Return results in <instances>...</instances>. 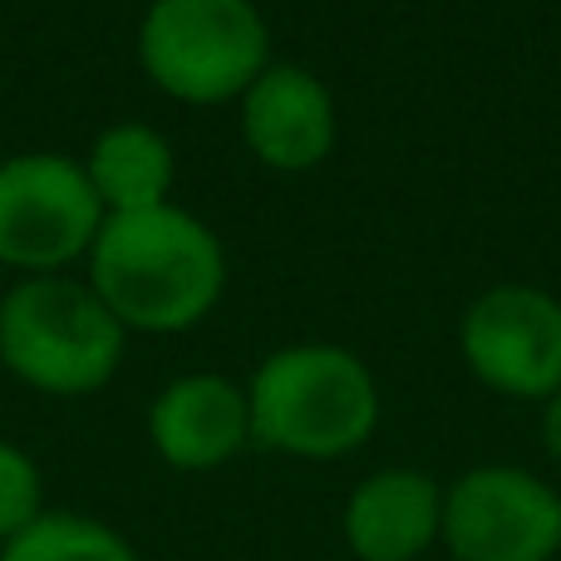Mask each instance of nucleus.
Instances as JSON below:
<instances>
[{
    "mask_svg": "<svg viewBox=\"0 0 561 561\" xmlns=\"http://www.w3.org/2000/svg\"><path fill=\"white\" fill-rule=\"evenodd\" d=\"M89 290L124 330H173L213 316L227 290V252L197 213L178 203L104 217L89 247Z\"/></svg>",
    "mask_w": 561,
    "mask_h": 561,
    "instance_id": "obj_1",
    "label": "nucleus"
},
{
    "mask_svg": "<svg viewBox=\"0 0 561 561\" xmlns=\"http://www.w3.org/2000/svg\"><path fill=\"white\" fill-rule=\"evenodd\" d=\"M252 438L290 458H345L375 434V375L345 345H286L266 355L247 389Z\"/></svg>",
    "mask_w": 561,
    "mask_h": 561,
    "instance_id": "obj_2",
    "label": "nucleus"
},
{
    "mask_svg": "<svg viewBox=\"0 0 561 561\" xmlns=\"http://www.w3.org/2000/svg\"><path fill=\"white\" fill-rule=\"evenodd\" d=\"M128 330L75 276H20L0 296V365L55 399L99 394L124 365Z\"/></svg>",
    "mask_w": 561,
    "mask_h": 561,
    "instance_id": "obj_3",
    "label": "nucleus"
},
{
    "mask_svg": "<svg viewBox=\"0 0 561 561\" xmlns=\"http://www.w3.org/2000/svg\"><path fill=\"white\" fill-rule=\"evenodd\" d=\"M138 65L168 99L227 104L272 65V30L252 0H153L138 20Z\"/></svg>",
    "mask_w": 561,
    "mask_h": 561,
    "instance_id": "obj_4",
    "label": "nucleus"
},
{
    "mask_svg": "<svg viewBox=\"0 0 561 561\" xmlns=\"http://www.w3.org/2000/svg\"><path fill=\"white\" fill-rule=\"evenodd\" d=\"M104 207L84 178V163L65 153L0 158V266L20 276H59L89 256Z\"/></svg>",
    "mask_w": 561,
    "mask_h": 561,
    "instance_id": "obj_5",
    "label": "nucleus"
},
{
    "mask_svg": "<svg viewBox=\"0 0 561 561\" xmlns=\"http://www.w3.org/2000/svg\"><path fill=\"white\" fill-rule=\"evenodd\" d=\"M454 561H552L561 552V493L527 468L488 463L444 493Z\"/></svg>",
    "mask_w": 561,
    "mask_h": 561,
    "instance_id": "obj_6",
    "label": "nucleus"
},
{
    "mask_svg": "<svg viewBox=\"0 0 561 561\" xmlns=\"http://www.w3.org/2000/svg\"><path fill=\"white\" fill-rule=\"evenodd\" d=\"M463 365L507 399L561 394V300L537 286H493L458 325Z\"/></svg>",
    "mask_w": 561,
    "mask_h": 561,
    "instance_id": "obj_7",
    "label": "nucleus"
},
{
    "mask_svg": "<svg viewBox=\"0 0 561 561\" xmlns=\"http://www.w3.org/2000/svg\"><path fill=\"white\" fill-rule=\"evenodd\" d=\"M335 99L300 65H276L272 59L256 75V84L242 94V138L256 163L276 168V173L320 168L335 148Z\"/></svg>",
    "mask_w": 561,
    "mask_h": 561,
    "instance_id": "obj_8",
    "label": "nucleus"
},
{
    "mask_svg": "<svg viewBox=\"0 0 561 561\" xmlns=\"http://www.w3.org/2000/svg\"><path fill=\"white\" fill-rule=\"evenodd\" d=\"M148 438H153L158 458L178 473H213V468L232 463L252 438L247 389L213 369L178 375L148 409Z\"/></svg>",
    "mask_w": 561,
    "mask_h": 561,
    "instance_id": "obj_9",
    "label": "nucleus"
},
{
    "mask_svg": "<svg viewBox=\"0 0 561 561\" xmlns=\"http://www.w3.org/2000/svg\"><path fill=\"white\" fill-rule=\"evenodd\" d=\"M444 533V493L428 473L385 468L345 503V542L359 561H414Z\"/></svg>",
    "mask_w": 561,
    "mask_h": 561,
    "instance_id": "obj_10",
    "label": "nucleus"
},
{
    "mask_svg": "<svg viewBox=\"0 0 561 561\" xmlns=\"http://www.w3.org/2000/svg\"><path fill=\"white\" fill-rule=\"evenodd\" d=\"M79 163H84V178L94 187L104 217L148 213V207L173 203L168 197L178 173L173 144L153 124H108Z\"/></svg>",
    "mask_w": 561,
    "mask_h": 561,
    "instance_id": "obj_11",
    "label": "nucleus"
},
{
    "mask_svg": "<svg viewBox=\"0 0 561 561\" xmlns=\"http://www.w3.org/2000/svg\"><path fill=\"white\" fill-rule=\"evenodd\" d=\"M0 561H138V552L94 517L39 513L25 533L0 547Z\"/></svg>",
    "mask_w": 561,
    "mask_h": 561,
    "instance_id": "obj_12",
    "label": "nucleus"
},
{
    "mask_svg": "<svg viewBox=\"0 0 561 561\" xmlns=\"http://www.w3.org/2000/svg\"><path fill=\"white\" fill-rule=\"evenodd\" d=\"M39 513H45V483H39L35 458L0 438V547L25 533Z\"/></svg>",
    "mask_w": 561,
    "mask_h": 561,
    "instance_id": "obj_13",
    "label": "nucleus"
},
{
    "mask_svg": "<svg viewBox=\"0 0 561 561\" xmlns=\"http://www.w3.org/2000/svg\"><path fill=\"white\" fill-rule=\"evenodd\" d=\"M542 444H547V454L561 463V394L547 399V414H542Z\"/></svg>",
    "mask_w": 561,
    "mask_h": 561,
    "instance_id": "obj_14",
    "label": "nucleus"
}]
</instances>
